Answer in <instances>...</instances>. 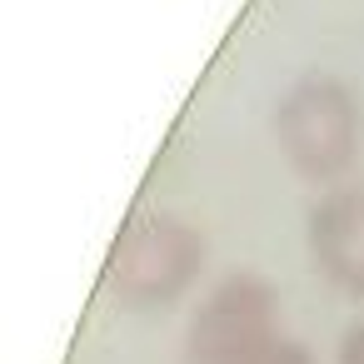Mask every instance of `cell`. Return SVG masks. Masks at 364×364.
Segmentation results:
<instances>
[{
	"instance_id": "277c9868",
	"label": "cell",
	"mask_w": 364,
	"mask_h": 364,
	"mask_svg": "<svg viewBox=\"0 0 364 364\" xmlns=\"http://www.w3.org/2000/svg\"><path fill=\"white\" fill-rule=\"evenodd\" d=\"M304 250L329 289L364 304V185L319 190L304 210Z\"/></svg>"
},
{
	"instance_id": "8992f818",
	"label": "cell",
	"mask_w": 364,
	"mask_h": 364,
	"mask_svg": "<svg viewBox=\"0 0 364 364\" xmlns=\"http://www.w3.org/2000/svg\"><path fill=\"white\" fill-rule=\"evenodd\" d=\"M334 364H364V324H349V329L339 334Z\"/></svg>"
},
{
	"instance_id": "3957f363",
	"label": "cell",
	"mask_w": 364,
	"mask_h": 364,
	"mask_svg": "<svg viewBox=\"0 0 364 364\" xmlns=\"http://www.w3.org/2000/svg\"><path fill=\"white\" fill-rule=\"evenodd\" d=\"M284 334L279 289L255 269H230L185 324V364H250Z\"/></svg>"
},
{
	"instance_id": "7a4b0ae2",
	"label": "cell",
	"mask_w": 364,
	"mask_h": 364,
	"mask_svg": "<svg viewBox=\"0 0 364 364\" xmlns=\"http://www.w3.org/2000/svg\"><path fill=\"white\" fill-rule=\"evenodd\" d=\"M205 274V235L180 215H140L105 259V294L130 314L180 304Z\"/></svg>"
},
{
	"instance_id": "5b68a950",
	"label": "cell",
	"mask_w": 364,
	"mask_h": 364,
	"mask_svg": "<svg viewBox=\"0 0 364 364\" xmlns=\"http://www.w3.org/2000/svg\"><path fill=\"white\" fill-rule=\"evenodd\" d=\"M250 364H319V359H314V349H309L304 339H294V334L284 329V334H279L264 354H255Z\"/></svg>"
},
{
	"instance_id": "6da1fadb",
	"label": "cell",
	"mask_w": 364,
	"mask_h": 364,
	"mask_svg": "<svg viewBox=\"0 0 364 364\" xmlns=\"http://www.w3.org/2000/svg\"><path fill=\"white\" fill-rule=\"evenodd\" d=\"M274 150L304 185H344V175L359 160L364 145V105L359 90L329 70H309L289 80V90L274 100Z\"/></svg>"
}]
</instances>
